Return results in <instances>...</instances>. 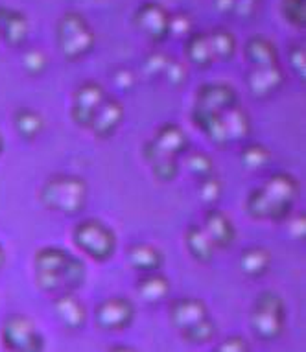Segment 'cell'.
Segmentation results:
<instances>
[{
	"instance_id": "cell-1",
	"label": "cell",
	"mask_w": 306,
	"mask_h": 352,
	"mask_svg": "<svg viewBox=\"0 0 306 352\" xmlns=\"http://www.w3.org/2000/svg\"><path fill=\"white\" fill-rule=\"evenodd\" d=\"M35 283L45 294H74L85 284L87 270L83 260L56 245L41 248L34 256Z\"/></svg>"
},
{
	"instance_id": "cell-2",
	"label": "cell",
	"mask_w": 306,
	"mask_h": 352,
	"mask_svg": "<svg viewBox=\"0 0 306 352\" xmlns=\"http://www.w3.org/2000/svg\"><path fill=\"white\" fill-rule=\"evenodd\" d=\"M89 196L85 179L70 173H58L48 177L41 186V203L54 212L74 216L81 212Z\"/></svg>"
},
{
	"instance_id": "cell-3",
	"label": "cell",
	"mask_w": 306,
	"mask_h": 352,
	"mask_svg": "<svg viewBox=\"0 0 306 352\" xmlns=\"http://www.w3.org/2000/svg\"><path fill=\"white\" fill-rule=\"evenodd\" d=\"M56 39H58L59 52L63 54V58L69 61H78L93 50L96 35L81 13L69 12L58 21Z\"/></svg>"
},
{
	"instance_id": "cell-4",
	"label": "cell",
	"mask_w": 306,
	"mask_h": 352,
	"mask_svg": "<svg viewBox=\"0 0 306 352\" xmlns=\"http://www.w3.org/2000/svg\"><path fill=\"white\" fill-rule=\"evenodd\" d=\"M249 324L254 336L262 341H275L281 338L286 324V305L283 297L270 289L262 292L251 308Z\"/></svg>"
},
{
	"instance_id": "cell-5",
	"label": "cell",
	"mask_w": 306,
	"mask_h": 352,
	"mask_svg": "<svg viewBox=\"0 0 306 352\" xmlns=\"http://www.w3.org/2000/svg\"><path fill=\"white\" fill-rule=\"evenodd\" d=\"M72 242L81 253L96 262L109 260L116 251V234L107 223L100 219H85L74 227Z\"/></svg>"
},
{
	"instance_id": "cell-6",
	"label": "cell",
	"mask_w": 306,
	"mask_h": 352,
	"mask_svg": "<svg viewBox=\"0 0 306 352\" xmlns=\"http://www.w3.org/2000/svg\"><path fill=\"white\" fill-rule=\"evenodd\" d=\"M238 104V94L234 87L223 81H210L203 83L197 89L196 104L192 109V120L197 127L210 116L221 115L223 111L231 109L232 105Z\"/></svg>"
},
{
	"instance_id": "cell-7",
	"label": "cell",
	"mask_w": 306,
	"mask_h": 352,
	"mask_svg": "<svg viewBox=\"0 0 306 352\" xmlns=\"http://www.w3.org/2000/svg\"><path fill=\"white\" fill-rule=\"evenodd\" d=\"M2 343L8 351L39 352L45 349V338L24 314H10L2 323Z\"/></svg>"
},
{
	"instance_id": "cell-8",
	"label": "cell",
	"mask_w": 306,
	"mask_h": 352,
	"mask_svg": "<svg viewBox=\"0 0 306 352\" xmlns=\"http://www.w3.org/2000/svg\"><path fill=\"white\" fill-rule=\"evenodd\" d=\"M186 148H188V137L183 131V127L179 124H162L159 129H157L155 137L151 140H148L144 146V159L150 164L161 161V159H166V157H175L185 153Z\"/></svg>"
},
{
	"instance_id": "cell-9",
	"label": "cell",
	"mask_w": 306,
	"mask_h": 352,
	"mask_svg": "<svg viewBox=\"0 0 306 352\" xmlns=\"http://www.w3.org/2000/svg\"><path fill=\"white\" fill-rule=\"evenodd\" d=\"M137 314L133 300L127 297H109L94 308L96 327L105 332H120L131 327Z\"/></svg>"
},
{
	"instance_id": "cell-10",
	"label": "cell",
	"mask_w": 306,
	"mask_h": 352,
	"mask_svg": "<svg viewBox=\"0 0 306 352\" xmlns=\"http://www.w3.org/2000/svg\"><path fill=\"white\" fill-rule=\"evenodd\" d=\"M107 98L104 87L98 85L96 81H85L83 85L76 89L72 96V107H70V116L72 120L81 127H91L93 116L96 113L102 102Z\"/></svg>"
},
{
	"instance_id": "cell-11",
	"label": "cell",
	"mask_w": 306,
	"mask_h": 352,
	"mask_svg": "<svg viewBox=\"0 0 306 352\" xmlns=\"http://www.w3.org/2000/svg\"><path fill=\"white\" fill-rule=\"evenodd\" d=\"M135 26L153 43H161L170 35V13L157 2H144L135 12Z\"/></svg>"
},
{
	"instance_id": "cell-12",
	"label": "cell",
	"mask_w": 306,
	"mask_h": 352,
	"mask_svg": "<svg viewBox=\"0 0 306 352\" xmlns=\"http://www.w3.org/2000/svg\"><path fill=\"white\" fill-rule=\"evenodd\" d=\"M292 208L294 207L275 201V199H273V197L270 196L264 188H262V186L253 188V190L249 192L248 201H245V210H248L249 216L254 219L284 221V219L289 218Z\"/></svg>"
},
{
	"instance_id": "cell-13",
	"label": "cell",
	"mask_w": 306,
	"mask_h": 352,
	"mask_svg": "<svg viewBox=\"0 0 306 352\" xmlns=\"http://www.w3.org/2000/svg\"><path fill=\"white\" fill-rule=\"evenodd\" d=\"M203 231L207 232L216 249L231 248L237 240V227L220 208H208L203 216Z\"/></svg>"
},
{
	"instance_id": "cell-14",
	"label": "cell",
	"mask_w": 306,
	"mask_h": 352,
	"mask_svg": "<svg viewBox=\"0 0 306 352\" xmlns=\"http://www.w3.org/2000/svg\"><path fill=\"white\" fill-rule=\"evenodd\" d=\"M124 115H126V109H124V105L118 100L105 98L102 105L96 109V113H94L89 129L98 139H109V137L116 133V129L124 122Z\"/></svg>"
},
{
	"instance_id": "cell-15",
	"label": "cell",
	"mask_w": 306,
	"mask_h": 352,
	"mask_svg": "<svg viewBox=\"0 0 306 352\" xmlns=\"http://www.w3.org/2000/svg\"><path fill=\"white\" fill-rule=\"evenodd\" d=\"M30 34L28 17L15 8L0 6V39L10 47H21Z\"/></svg>"
},
{
	"instance_id": "cell-16",
	"label": "cell",
	"mask_w": 306,
	"mask_h": 352,
	"mask_svg": "<svg viewBox=\"0 0 306 352\" xmlns=\"http://www.w3.org/2000/svg\"><path fill=\"white\" fill-rule=\"evenodd\" d=\"M284 83V72L278 65L272 67H253L248 74V89L254 98H267L277 93Z\"/></svg>"
},
{
	"instance_id": "cell-17",
	"label": "cell",
	"mask_w": 306,
	"mask_h": 352,
	"mask_svg": "<svg viewBox=\"0 0 306 352\" xmlns=\"http://www.w3.org/2000/svg\"><path fill=\"white\" fill-rule=\"evenodd\" d=\"M207 316V305L197 297H181L173 300L170 306V321L177 330L188 329L190 324Z\"/></svg>"
},
{
	"instance_id": "cell-18",
	"label": "cell",
	"mask_w": 306,
	"mask_h": 352,
	"mask_svg": "<svg viewBox=\"0 0 306 352\" xmlns=\"http://www.w3.org/2000/svg\"><path fill=\"white\" fill-rule=\"evenodd\" d=\"M54 312L58 316L59 323L69 330L81 329L87 321L85 306L74 294L56 295V299H54Z\"/></svg>"
},
{
	"instance_id": "cell-19",
	"label": "cell",
	"mask_w": 306,
	"mask_h": 352,
	"mask_svg": "<svg viewBox=\"0 0 306 352\" xmlns=\"http://www.w3.org/2000/svg\"><path fill=\"white\" fill-rule=\"evenodd\" d=\"M127 264L142 273L159 272L164 264V254L151 243H135L127 249Z\"/></svg>"
},
{
	"instance_id": "cell-20",
	"label": "cell",
	"mask_w": 306,
	"mask_h": 352,
	"mask_svg": "<svg viewBox=\"0 0 306 352\" xmlns=\"http://www.w3.org/2000/svg\"><path fill=\"white\" fill-rule=\"evenodd\" d=\"M262 188L270 194L277 203L283 205H289L294 207L295 199L299 197L300 185L299 181L295 179L294 175H289L286 172L273 173L272 177L262 185Z\"/></svg>"
},
{
	"instance_id": "cell-21",
	"label": "cell",
	"mask_w": 306,
	"mask_h": 352,
	"mask_svg": "<svg viewBox=\"0 0 306 352\" xmlns=\"http://www.w3.org/2000/svg\"><path fill=\"white\" fill-rule=\"evenodd\" d=\"M185 245L188 249V253L194 260L201 262V264H208L212 262L214 254H216V248H214L212 240L208 238V234L203 231V227L199 223H192L185 232Z\"/></svg>"
},
{
	"instance_id": "cell-22",
	"label": "cell",
	"mask_w": 306,
	"mask_h": 352,
	"mask_svg": "<svg viewBox=\"0 0 306 352\" xmlns=\"http://www.w3.org/2000/svg\"><path fill=\"white\" fill-rule=\"evenodd\" d=\"M245 58L253 67H272V65H278V52L277 47L273 45L272 41L262 35H254L245 43Z\"/></svg>"
},
{
	"instance_id": "cell-23",
	"label": "cell",
	"mask_w": 306,
	"mask_h": 352,
	"mask_svg": "<svg viewBox=\"0 0 306 352\" xmlns=\"http://www.w3.org/2000/svg\"><path fill=\"white\" fill-rule=\"evenodd\" d=\"M13 127L21 139L24 140H34L37 139L43 129H45V118L37 109L32 107H19L13 113Z\"/></svg>"
},
{
	"instance_id": "cell-24",
	"label": "cell",
	"mask_w": 306,
	"mask_h": 352,
	"mask_svg": "<svg viewBox=\"0 0 306 352\" xmlns=\"http://www.w3.org/2000/svg\"><path fill=\"white\" fill-rule=\"evenodd\" d=\"M240 272L249 278L264 277L272 266V253L264 248H249L240 254Z\"/></svg>"
},
{
	"instance_id": "cell-25",
	"label": "cell",
	"mask_w": 306,
	"mask_h": 352,
	"mask_svg": "<svg viewBox=\"0 0 306 352\" xmlns=\"http://www.w3.org/2000/svg\"><path fill=\"white\" fill-rule=\"evenodd\" d=\"M221 122H223V127H226V135L229 144L231 142H238V140H243L251 133L249 115L238 104L232 105L231 109L221 113Z\"/></svg>"
},
{
	"instance_id": "cell-26",
	"label": "cell",
	"mask_w": 306,
	"mask_h": 352,
	"mask_svg": "<svg viewBox=\"0 0 306 352\" xmlns=\"http://www.w3.org/2000/svg\"><path fill=\"white\" fill-rule=\"evenodd\" d=\"M170 289H172L170 280L159 272L146 273L137 284V292L142 297V300L150 302V305H155V302L166 299L170 295Z\"/></svg>"
},
{
	"instance_id": "cell-27",
	"label": "cell",
	"mask_w": 306,
	"mask_h": 352,
	"mask_svg": "<svg viewBox=\"0 0 306 352\" xmlns=\"http://www.w3.org/2000/svg\"><path fill=\"white\" fill-rule=\"evenodd\" d=\"M186 59L188 63L196 65L199 69H208L214 63L212 50H210V43H208V35L201 32H192L186 39L185 48Z\"/></svg>"
},
{
	"instance_id": "cell-28",
	"label": "cell",
	"mask_w": 306,
	"mask_h": 352,
	"mask_svg": "<svg viewBox=\"0 0 306 352\" xmlns=\"http://www.w3.org/2000/svg\"><path fill=\"white\" fill-rule=\"evenodd\" d=\"M208 43L212 50L214 61H227L237 52V37L226 28H216L208 32Z\"/></svg>"
},
{
	"instance_id": "cell-29",
	"label": "cell",
	"mask_w": 306,
	"mask_h": 352,
	"mask_svg": "<svg viewBox=\"0 0 306 352\" xmlns=\"http://www.w3.org/2000/svg\"><path fill=\"white\" fill-rule=\"evenodd\" d=\"M218 329H216V323H214L212 319L203 318L199 321H196L194 324H190L188 329L181 330V334L185 338L188 343H194V345H201V343H208V341H212V338L216 336Z\"/></svg>"
},
{
	"instance_id": "cell-30",
	"label": "cell",
	"mask_w": 306,
	"mask_h": 352,
	"mask_svg": "<svg viewBox=\"0 0 306 352\" xmlns=\"http://www.w3.org/2000/svg\"><path fill=\"white\" fill-rule=\"evenodd\" d=\"M240 161H242V164L248 170L256 172V170H262V168H266L270 164V161H272V151L262 144H249L240 153Z\"/></svg>"
},
{
	"instance_id": "cell-31",
	"label": "cell",
	"mask_w": 306,
	"mask_h": 352,
	"mask_svg": "<svg viewBox=\"0 0 306 352\" xmlns=\"http://www.w3.org/2000/svg\"><path fill=\"white\" fill-rule=\"evenodd\" d=\"M186 168L188 172L197 177V179H203L207 175H212L214 173V162L212 157L205 153V151H192L186 155Z\"/></svg>"
},
{
	"instance_id": "cell-32",
	"label": "cell",
	"mask_w": 306,
	"mask_h": 352,
	"mask_svg": "<svg viewBox=\"0 0 306 352\" xmlns=\"http://www.w3.org/2000/svg\"><path fill=\"white\" fill-rule=\"evenodd\" d=\"M197 192H199V199L205 205H214L223 194V183L212 173V175H207V177L199 179Z\"/></svg>"
},
{
	"instance_id": "cell-33",
	"label": "cell",
	"mask_w": 306,
	"mask_h": 352,
	"mask_svg": "<svg viewBox=\"0 0 306 352\" xmlns=\"http://www.w3.org/2000/svg\"><path fill=\"white\" fill-rule=\"evenodd\" d=\"M48 58L45 56L43 50H28L23 56V69L28 72L30 76H41L47 70Z\"/></svg>"
},
{
	"instance_id": "cell-34",
	"label": "cell",
	"mask_w": 306,
	"mask_h": 352,
	"mask_svg": "<svg viewBox=\"0 0 306 352\" xmlns=\"http://www.w3.org/2000/svg\"><path fill=\"white\" fill-rule=\"evenodd\" d=\"M151 168H153V175H155L159 181H162V183L173 181L179 175V164H177V159H175V157H166V159H161V161L153 162Z\"/></svg>"
},
{
	"instance_id": "cell-35",
	"label": "cell",
	"mask_w": 306,
	"mask_h": 352,
	"mask_svg": "<svg viewBox=\"0 0 306 352\" xmlns=\"http://www.w3.org/2000/svg\"><path fill=\"white\" fill-rule=\"evenodd\" d=\"M283 13L288 23L294 26H305L306 8L305 0H283Z\"/></svg>"
},
{
	"instance_id": "cell-36",
	"label": "cell",
	"mask_w": 306,
	"mask_h": 352,
	"mask_svg": "<svg viewBox=\"0 0 306 352\" xmlns=\"http://www.w3.org/2000/svg\"><path fill=\"white\" fill-rule=\"evenodd\" d=\"M162 74H164V78H166V81L170 83V85L179 87L186 81V67L185 63H181V61H177V59L170 58L166 69H164Z\"/></svg>"
},
{
	"instance_id": "cell-37",
	"label": "cell",
	"mask_w": 306,
	"mask_h": 352,
	"mask_svg": "<svg viewBox=\"0 0 306 352\" xmlns=\"http://www.w3.org/2000/svg\"><path fill=\"white\" fill-rule=\"evenodd\" d=\"M170 34L177 37H188L192 34V19L186 13L170 15Z\"/></svg>"
},
{
	"instance_id": "cell-38",
	"label": "cell",
	"mask_w": 306,
	"mask_h": 352,
	"mask_svg": "<svg viewBox=\"0 0 306 352\" xmlns=\"http://www.w3.org/2000/svg\"><path fill=\"white\" fill-rule=\"evenodd\" d=\"M289 58V65H292V69L297 76H299L300 80H305L306 76V54L305 48L300 47V45H294L292 50L288 52Z\"/></svg>"
},
{
	"instance_id": "cell-39",
	"label": "cell",
	"mask_w": 306,
	"mask_h": 352,
	"mask_svg": "<svg viewBox=\"0 0 306 352\" xmlns=\"http://www.w3.org/2000/svg\"><path fill=\"white\" fill-rule=\"evenodd\" d=\"M168 61H170V58H168V56H164V54H161V52H153V54H150L148 58H146L144 70L151 76L162 74V72H164V69H166Z\"/></svg>"
},
{
	"instance_id": "cell-40",
	"label": "cell",
	"mask_w": 306,
	"mask_h": 352,
	"mask_svg": "<svg viewBox=\"0 0 306 352\" xmlns=\"http://www.w3.org/2000/svg\"><path fill=\"white\" fill-rule=\"evenodd\" d=\"M218 352H245L249 351V343L243 340L242 336H232L227 338L226 341H221L220 345L216 346Z\"/></svg>"
},
{
	"instance_id": "cell-41",
	"label": "cell",
	"mask_w": 306,
	"mask_h": 352,
	"mask_svg": "<svg viewBox=\"0 0 306 352\" xmlns=\"http://www.w3.org/2000/svg\"><path fill=\"white\" fill-rule=\"evenodd\" d=\"M113 83H115L120 91H129L135 85V76L131 70L118 69L113 72Z\"/></svg>"
},
{
	"instance_id": "cell-42",
	"label": "cell",
	"mask_w": 306,
	"mask_h": 352,
	"mask_svg": "<svg viewBox=\"0 0 306 352\" xmlns=\"http://www.w3.org/2000/svg\"><path fill=\"white\" fill-rule=\"evenodd\" d=\"M288 231L289 234L294 238H297V240H300V238L306 236V218L300 214V216H297V218L289 219V226H288Z\"/></svg>"
},
{
	"instance_id": "cell-43",
	"label": "cell",
	"mask_w": 306,
	"mask_h": 352,
	"mask_svg": "<svg viewBox=\"0 0 306 352\" xmlns=\"http://www.w3.org/2000/svg\"><path fill=\"white\" fill-rule=\"evenodd\" d=\"M256 6H259V0H237L234 13L240 17H251L256 12Z\"/></svg>"
},
{
	"instance_id": "cell-44",
	"label": "cell",
	"mask_w": 306,
	"mask_h": 352,
	"mask_svg": "<svg viewBox=\"0 0 306 352\" xmlns=\"http://www.w3.org/2000/svg\"><path fill=\"white\" fill-rule=\"evenodd\" d=\"M237 0H214V6L220 13H234Z\"/></svg>"
},
{
	"instance_id": "cell-45",
	"label": "cell",
	"mask_w": 306,
	"mask_h": 352,
	"mask_svg": "<svg viewBox=\"0 0 306 352\" xmlns=\"http://www.w3.org/2000/svg\"><path fill=\"white\" fill-rule=\"evenodd\" d=\"M6 260H8L6 251H4V248H2V243H0V270L4 267V264H6Z\"/></svg>"
},
{
	"instance_id": "cell-46",
	"label": "cell",
	"mask_w": 306,
	"mask_h": 352,
	"mask_svg": "<svg viewBox=\"0 0 306 352\" xmlns=\"http://www.w3.org/2000/svg\"><path fill=\"white\" fill-rule=\"evenodd\" d=\"M115 349H118V346H111L109 351H115ZM122 351H133L131 346H122Z\"/></svg>"
},
{
	"instance_id": "cell-47",
	"label": "cell",
	"mask_w": 306,
	"mask_h": 352,
	"mask_svg": "<svg viewBox=\"0 0 306 352\" xmlns=\"http://www.w3.org/2000/svg\"><path fill=\"white\" fill-rule=\"evenodd\" d=\"M2 151H4V137L0 135V153H2Z\"/></svg>"
}]
</instances>
